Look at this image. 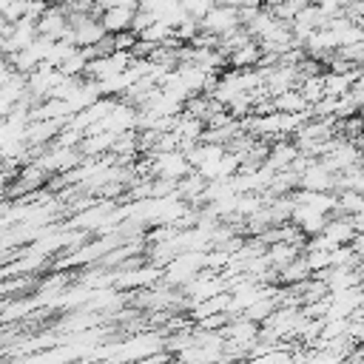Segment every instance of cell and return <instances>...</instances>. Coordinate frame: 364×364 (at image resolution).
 <instances>
[{
	"mask_svg": "<svg viewBox=\"0 0 364 364\" xmlns=\"http://www.w3.org/2000/svg\"><path fill=\"white\" fill-rule=\"evenodd\" d=\"M117 20H131V11H122V14H117ZM102 23H105V28H114V31L119 28V23H114V17H105Z\"/></svg>",
	"mask_w": 364,
	"mask_h": 364,
	"instance_id": "cell-1",
	"label": "cell"
}]
</instances>
